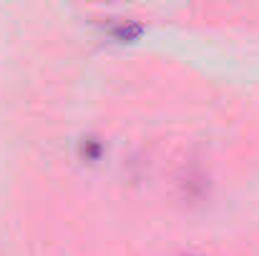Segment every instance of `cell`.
Here are the masks:
<instances>
[{
  "label": "cell",
  "mask_w": 259,
  "mask_h": 256,
  "mask_svg": "<svg viewBox=\"0 0 259 256\" xmlns=\"http://www.w3.org/2000/svg\"><path fill=\"white\" fill-rule=\"evenodd\" d=\"M141 33H144L141 23H121L118 28H113V35L118 40H136Z\"/></svg>",
  "instance_id": "obj_1"
},
{
  "label": "cell",
  "mask_w": 259,
  "mask_h": 256,
  "mask_svg": "<svg viewBox=\"0 0 259 256\" xmlns=\"http://www.w3.org/2000/svg\"><path fill=\"white\" fill-rule=\"evenodd\" d=\"M81 153H83L86 159H98V153H101V143H98L96 138H86V141L81 143Z\"/></svg>",
  "instance_id": "obj_2"
}]
</instances>
